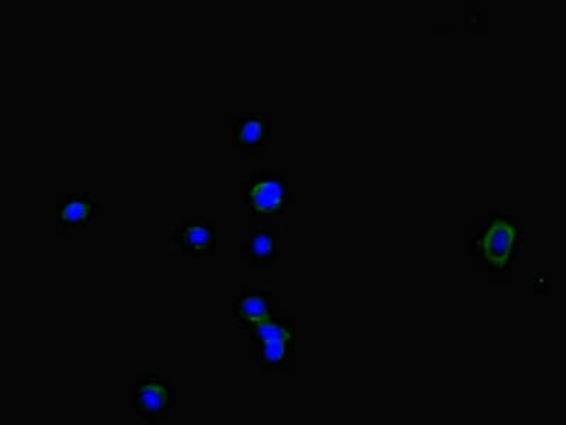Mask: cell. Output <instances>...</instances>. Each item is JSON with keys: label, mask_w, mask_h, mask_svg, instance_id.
Listing matches in <instances>:
<instances>
[{"label": "cell", "mask_w": 566, "mask_h": 425, "mask_svg": "<svg viewBox=\"0 0 566 425\" xmlns=\"http://www.w3.org/2000/svg\"><path fill=\"white\" fill-rule=\"evenodd\" d=\"M521 222L517 216L499 212L480 214L472 252L491 273H509L520 262Z\"/></svg>", "instance_id": "obj_1"}, {"label": "cell", "mask_w": 566, "mask_h": 425, "mask_svg": "<svg viewBox=\"0 0 566 425\" xmlns=\"http://www.w3.org/2000/svg\"><path fill=\"white\" fill-rule=\"evenodd\" d=\"M242 188L252 223L282 229L293 222L295 187L282 172H254Z\"/></svg>", "instance_id": "obj_2"}, {"label": "cell", "mask_w": 566, "mask_h": 425, "mask_svg": "<svg viewBox=\"0 0 566 425\" xmlns=\"http://www.w3.org/2000/svg\"><path fill=\"white\" fill-rule=\"evenodd\" d=\"M248 329L252 358L265 368L283 369L294 362L295 328L293 318L272 317Z\"/></svg>", "instance_id": "obj_3"}, {"label": "cell", "mask_w": 566, "mask_h": 425, "mask_svg": "<svg viewBox=\"0 0 566 425\" xmlns=\"http://www.w3.org/2000/svg\"><path fill=\"white\" fill-rule=\"evenodd\" d=\"M129 407L139 422L157 424L180 408L179 389L158 374H142L129 389Z\"/></svg>", "instance_id": "obj_4"}, {"label": "cell", "mask_w": 566, "mask_h": 425, "mask_svg": "<svg viewBox=\"0 0 566 425\" xmlns=\"http://www.w3.org/2000/svg\"><path fill=\"white\" fill-rule=\"evenodd\" d=\"M229 147L240 159H264L272 152L273 115L237 113L230 115Z\"/></svg>", "instance_id": "obj_5"}, {"label": "cell", "mask_w": 566, "mask_h": 425, "mask_svg": "<svg viewBox=\"0 0 566 425\" xmlns=\"http://www.w3.org/2000/svg\"><path fill=\"white\" fill-rule=\"evenodd\" d=\"M172 244L188 257H212L227 246V232L214 220L198 216L172 230Z\"/></svg>", "instance_id": "obj_6"}, {"label": "cell", "mask_w": 566, "mask_h": 425, "mask_svg": "<svg viewBox=\"0 0 566 425\" xmlns=\"http://www.w3.org/2000/svg\"><path fill=\"white\" fill-rule=\"evenodd\" d=\"M98 214L99 206L87 190L59 193L56 200L46 209L49 226L56 229L57 232H66L74 227H88Z\"/></svg>", "instance_id": "obj_7"}, {"label": "cell", "mask_w": 566, "mask_h": 425, "mask_svg": "<svg viewBox=\"0 0 566 425\" xmlns=\"http://www.w3.org/2000/svg\"><path fill=\"white\" fill-rule=\"evenodd\" d=\"M280 227L252 223V233L240 244V253L255 272L272 273L280 259Z\"/></svg>", "instance_id": "obj_8"}, {"label": "cell", "mask_w": 566, "mask_h": 425, "mask_svg": "<svg viewBox=\"0 0 566 425\" xmlns=\"http://www.w3.org/2000/svg\"><path fill=\"white\" fill-rule=\"evenodd\" d=\"M233 319H238L240 328L265 321L274 317L275 308H279V295L270 289L240 287L239 293L230 297Z\"/></svg>", "instance_id": "obj_9"}]
</instances>
